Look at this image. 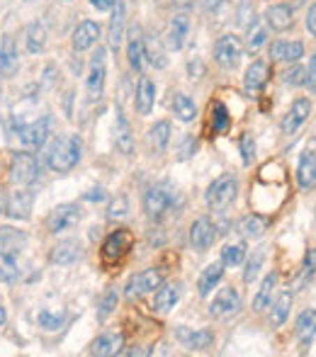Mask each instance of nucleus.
I'll list each match as a JSON object with an SVG mask.
<instances>
[{
	"label": "nucleus",
	"instance_id": "nucleus-1",
	"mask_svg": "<svg viewBox=\"0 0 316 357\" xmlns=\"http://www.w3.org/2000/svg\"><path fill=\"white\" fill-rule=\"evenodd\" d=\"M80 160V142L78 137H63L49 149L47 163L54 173H68Z\"/></svg>",
	"mask_w": 316,
	"mask_h": 357
},
{
	"label": "nucleus",
	"instance_id": "nucleus-46",
	"mask_svg": "<svg viewBox=\"0 0 316 357\" xmlns=\"http://www.w3.org/2000/svg\"><path fill=\"white\" fill-rule=\"evenodd\" d=\"M114 309H117V291H107L98 304V319L105 321Z\"/></svg>",
	"mask_w": 316,
	"mask_h": 357
},
{
	"label": "nucleus",
	"instance_id": "nucleus-40",
	"mask_svg": "<svg viewBox=\"0 0 316 357\" xmlns=\"http://www.w3.org/2000/svg\"><path fill=\"white\" fill-rule=\"evenodd\" d=\"M232 124V117H229V109L224 102H214L212 105V132L214 134H224Z\"/></svg>",
	"mask_w": 316,
	"mask_h": 357
},
{
	"label": "nucleus",
	"instance_id": "nucleus-35",
	"mask_svg": "<svg viewBox=\"0 0 316 357\" xmlns=\"http://www.w3.org/2000/svg\"><path fill=\"white\" fill-rule=\"evenodd\" d=\"M127 59H129V66L134 71H142L144 68V61H146V54H144V39L139 37V29H134L132 37H129V44H127Z\"/></svg>",
	"mask_w": 316,
	"mask_h": 357
},
{
	"label": "nucleus",
	"instance_id": "nucleus-18",
	"mask_svg": "<svg viewBox=\"0 0 316 357\" xmlns=\"http://www.w3.org/2000/svg\"><path fill=\"white\" fill-rule=\"evenodd\" d=\"M100 39V24L93 22V20H83L76 29H73V47L78 52H85V49L95 47Z\"/></svg>",
	"mask_w": 316,
	"mask_h": 357
},
{
	"label": "nucleus",
	"instance_id": "nucleus-42",
	"mask_svg": "<svg viewBox=\"0 0 316 357\" xmlns=\"http://www.w3.org/2000/svg\"><path fill=\"white\" fill-rule=\"evenodd\" d=\"M144 54H146V59L151 61V66H156V68H163L165 63H168L163 47H160V42L156 37H151V39H146V42H144Z\"/></svg>",
	"mask_w": 316,
	"mask_h": 357
},
{
	"label": "nucleus",
	"instance_id": "nucleus-11",
	"mask_svg": "<svg viewBox=\"0 0 316 357\" xmlns=\"http://www.w3.org/2000/svg\"><path fill=\"white\" fill-rule=\"evenodd\" d=\"M49 117H42V119H34L29 124H22L20 127V142L27 149H42L49 139Z\"/></svg>",
	"mask_w": 316,
	"mask_h": 357
},
{
	"label": "nucleus",
	"instance_id": "nucleus-60",
	"mask_svg": "<svg viewBox=\"0 0 316 357\" xmlns=\"http://www.w3.org/2000/svg\"><path fill=\"white\" fill-rule=\"evenodd\" d=\"M5 207H8V202H5L3 192H0V214H5Z\"/></svg>",
	"mask_w": 316,
	"mask_h": 357
},
{
	"label": "nucleus",
	"instance_id": "nucleus-48",
	"mask_svg": "<svg viewBox=\"0 0 316 357\" xmlns=\"http://www.w3.org/2000/svg\"><path fill=\"white\" fill-rule=\"evenodd\" d=\"M39 324L47 331H57L63 324V314H52V311H42L39 314Z\"/></svg>",
	"mask_w": 316,
	"mask_h": 357
},
{
	"label": "nucleus",
	"instance_id": "nucleus-32",
	"mask_svg": "<svg viewBox=\"0 0 316 357\" xmlns=\"http://www.w3.org/2000/svg\"><path fill=\"white\" fill-rule=\"evenodd\" d=\"M114 144H117V151L124 155H132L134 151V137L129 132V124L124 119L122 112H117V127H114Z\"/></svg>",
	"mask_w": 316,
	"mask_h": 357
},
{
	"label": "nucleus",
	"instance_id": "nucleus-5",
	"mask_svg": "<svg viewBox=\"0 0 316 357\" xmlns=\"http://www.w3.org/2000/svg\"><path fill=\"white\" fill-rule=\"evenodd\" d=\"M10 178L17 188H29V185L37 183L39 178V165L37 158L29 153H15L13 168H10Z\"/></svg>",
	"mask_w": 316,
	"mask_h": 357
},
{
	"label": "nucleus",
	"instance_id": "nucleus-54",
	"mask_svg": "<svg viewBox=\"0 0 316 357\" xmlns=\"http://www.w3.org/2000/svg\"><path fill=\"white\" fill-rule=\"evenodd\" d=\"M307 29L312 32V37H316V3L309 8V13H307Z\"/></svg>",
	"mask_w": 316,
	"mask_h": 357
},
{
	"label": "nucleus",
	"instance_id": "nucleus-25",
	"mask_svg": "<svg viewBox=\"0 0 316 357\" xmlns=\"http://www.w3.org/2000/svg\"><path fill=\"white\" fill-rule=\"evenodd\" d=\"M316 338V309H307L297 319V340L302 348H309Z\"/></svg>",
	"mask_w": 316,
	"mask_h": 357
},
{
	"label": "nucleus",
	"instance_id": "nucleus-36",
	"mask_svg": "<svg viewBox=\"0 0 316 357\" xmlns=\"http://www.w3.org/2000/svg\"><path fill=\"white\" fill-rule=\"evenodd\" d=\"M265 42H268V29H265L263 20L253 15V20L248 24V32H246V44H248L250 52H258Z\"/></svg>",
	"mask_w": 316,
	"mask_h": 357
},
{
	"label": "nucleus",
	"instance_id": "nucleus-28",
	"mask_svg": "<svg viewBox=\"0 0 316 357\" xmlns=\"http://www.w3.org/2000/svg\"><path fill=\"white\" fill-rule=\"evenodd\" d=\"M180 299V284H160L156 291V299H153V309L160 314H168L170 309H175Z\"/></svg>",
	"mask_w": 316,
	"mask_h": 357
},
{
	"label": "nucleus",
	"instance_id": "nucleus-44",
	"mask_svg": "<svg viewBox=\"0 0 316 357\" xmlns=\"http://www.w3.org/2000/svg\"><path fill=\"white\" fill-rule=\"evenodd\" d=\"M20 275V268L15 263V255L0 250V282H15Z\"/></svg>",
	"mask_w": 316,
	"mask_h": 357
},
{
	"label": "nucleus",
	"instance_id": "nucleus-33",
	"mask_svg": "<svg viewBox=\"0 0 316 357\" xmlns=\"http://www.w3.org/2000/svg\"><path fill=\"white\" fill-rule=\"evenodd\" d=\"M292 291H280V296L275 299L273 304V311H270V324L275 326V328H280V326L287 321L289 316V309H292Z\"/></svg>",
	"mask_w": 316,
	"mask_h": 357
},
{
	"label": "nucleus",
	"instance_id": "nucleus-39",
	"mask_svg": "<svg viewBox=\"0 0 316 357\" xmlns=\"http://www.w3.org/2000/svg\"><path fill=\"white\" fill-rule=\"evenodd\" d=\"M149 142H151L153 149L158 153H163L168 149V142H170V122H156L151 129H149Z\"/></svg>",
	"mask_w": 316,
	"mask_h": 357
},
{
	"label": "nucleus",
	"instance_id": "nucleus-21",
	"mask_svg": "<svg viewBox=\"0 0 316 357\" xmlns=\"http://www.w3.org/2000/svg\"><path fill=\"white\" fill-rule=\"evenodd\" d=\"M270 56L275 61L294 63L304 56V44L302 42H275L270 44Z\"/></svg>",
	"mask_w": 316,
	"mask_h": 357
},
{
	"label": "nucleus",
	"instance_id": "nucleus-24",
	"mask_svg": "<svg viewBox=\"0 0 316 357\" xmlns=\"http://www.w3.org/2000/svg\"><path fill=\"white\" fill-rule=\"evenodd\" d=\"M222 278H224V263H222V260H219V263L207 265V268L202 270V275H200V280H197L200 296H209V294H212L214 287L222 282Z\"/></svg>",
	"mask_w": 316,
	"mask_h": 357
},
{
	"label": "nucleus",
	"instance_id": "nucleus-29",
	"mask_svg": "<svg viewBox=\"0 0 316 357\" xmlns=\"http://www.w3.org/2000/svg\"><path fill=\"white\" fill-rule=\"evenodd\" d=\"M80 258V243L78 241H61L54 245L52 250V263L54 265H71Z\"/></svg>",
	"mask_w": 316,
	"mask_h": 357
},
{
	"label": "nucleus",
	"instance_id": "nucleus-51",
	"mask_svg": "<svg viewBox=\"0 0 316 357\" xmlns=\"http://www.w3.org/2000/svg\"><path fill=\"white\" fill-rule=\"evenodd\" d=\"M195 151H197V139H195V137H185V139H183V144H180V149H178V153H180L178 158H180V160L193 158Z\"/></svg>",
	"mask_w": 316,
	"mask_h": 357
},
{
	"label": "nucleus",
	"instance_id": "nucleus-56",
	"mask_svg": "<svg viewBox=\"0 0 316 357\" xmlns=\"http://www.w3.org/2000/svg\"><path fill=\"white\" fill-rule=\"evenodd\" d=\"M85 199H88V202H103V199H105V190L103 188L90 190V192L85 195Z\"/></svg>",
	"mask_w": 316,
	"mask_h": 357
},
{
	"label": "nucleus",
	"instance_id": "nucleus-7",
	"mask_svg": "<svg viewBox=\"0 0 316 357\" xmlns=\"http://www.w3.org/2000/svg\"><path fill=\"white\" fill-rule=\"evenodd\" d=\"M134 245V234L129 229H117L112 231V234L105 238L103 243V258L107 260V263H117V260H122L124 255L132 250Z\"/></svg>",
	"mask_w": 316,
	"mask_h": 357
},
{
	"label": "nucleus",
	"instance_id": "nucleus-27",
	"mask_svg": "<svg viewBox=\"0 0 316 357\" xmlns=\"http://www.w3.org/2000/svg\"><path fill=\"white\" fill-rule=\"evenodd\" d=\"M122 348H124L122 335H119V333H105V335H100V338L95 340L93 348H90V353L107 357V355H119V353H122Z\"/></svg>",
	"mask_w": 316,
	"mask_h": 357
},
{
	"label": "nucleus",
	"instance_id": "nucleus-52",
	"mask_svg": "<svg viewBox=\"0 0 316 357\" xmlns=\"http://www.w3.org/2000/svg\"><path fill=\"white\" fill-rule=\"evenodd\" d=\"M307 85L316 93V54L309 59V66H307Z\"/></svg>",
	"mask_w": 316,
	"mask_h": 357
},
{
	"label": "nucleus",
	"instance_id": "nucleus-14",
	"mask_svg": "<svg viewBox=\"0 0 316 357\" xmlns=\"http://www.w3.org/2000/svg\"><path fill=\"white\" fill-rule=\"evenodd\" d=\"M32 204H34V195L29 190H17V192L10 195L5 212L15 221H27L32 216Z\"/></svg>",
	"mask_w": 316,
	"mask_h": 357
},
{
	"label": "nucleus",
	"instance_id": "nucleus-19",
	"mask_svg": "<svg viewBox=\"0 0 316 357\" xmlns=\"http://www.w3.org/2000/svg\"><path fill=\"white\" fill-rule=\"evenodd\" d=\"M297 183H299V188H302V190L316 188V153H314V151H304V153L299 155Z\"/></svg>",
	"mask_w": 316,
	"mask_h": 357
},
{
	"label": "nucleus",
	"instance_id": "nucleus-17",
	"mask_svg": "<svg viewBox=\"0 0 316 357\" xmlns=\"http://www.w3.org/2000/svg\"><path fill=\"white\" fill-rule=\"evenodd\" d=\"M265 22L273 32H287L294 24V15L289 5H270L265 10Z\"/></svg>",
	"mask_w": 316,
	"mask_h": 357
},
{
	"label": "nucleus",
	"instance_id": "nucleus-13",
	"mask_svg": "<svg viewBox=\"0 0 316 357\" xmlns=\"http://www.w3.org/2000/svg\"><path fill=\"white\" fill-rule=\"evenodd\" d=\"M214 224L207 219V216H200V219H195V224L190 226V245H193L195 250H200V253H204V250L209 248V245L214 243Z\"/></svg>",
	"mask_w": 316,
	"mask_h": 357
},
{
	"label": "nucleus",
	"instance_id": "nucleus-30",
	"mask_svg": "<svg viewBox=\"0 0 316 357\" xmlns=\"http://www.w3.org/2000/svg\"><path fill=\"white\" fill-rule=\"evenodd\" d=\"M24 243H27V236H24L22 231L10 229V226H3V229H0V250L15 255L24 248Z\"/></svg>",
	"mask_w": 316,
	"mask_h": 357
},
{
	"label": "nucleus",
	"instance_id": "nucleus-12",
	"mask_svg": "<svg viewBox=\"0 0 316 357\" xmlns=\"http://www.w3.org/2000/svg\"><path fill=\"white\" fill-rule=\"evenodd\" d=\"M309 114H312V102H309L307 98L294 100L292 107H289V109H287V114H285L283 124H280V129H283V134H287V137H292V134L297 132V129L302 127L304 122H307Z\"/></svg>",
	"mask_w": 316,
	"mask_h": 357
},
{
	"label": "nucleus",
	"instance_id": "nucleus-38",
	"mask_svg": "<svg viewBox=\"0 0 316 357\" xmlns=\"http://www.w3.org/2000/svg\"><path fill=\"white\" fill-rule=\"evenodd\" d=\"M314 275H316V248H309L307 255H304L302 270H299L297 280H294V287H297V289H304V287L314 280Z\"/></svg>",
	"mask_w": 316,
	"mask_h": 357
},
{
	"label": "nucleus",
	"instance_id": "nucleus-22",
	"mask_svg": "<svg viewBox=\"0 0 316 357\" xmlns=\"http://www.w3.org/2000/svg\"><path fill=\"white\" fill-rule=\"evenodd\" d=\"M153 102H156V85H153L151 78H146V75H144V78L139 80L137 100H134V105H137V112L144 114V117H146V114H151Z\"/></svg>",
	"mask_w": 316,
	"mask_h": 357
},
{
	"label": "nucleus",
	"instance_id": "nucleus-37",
	"mask_svg": "<svg viewBox=\"0 0 316 357\" xmlns=\"http://www.w3.org/2000/svg\"><path fill=\"white\" fill-rule=\"evenodd\" d=\"M44 47H47V29H44V24L32 22L27 27V52L42 54Z\"/></svg>",
	"mask_w": 316,
	"mask_h": 357
},
{
	"label": "nucleus",
	"instance_id": "nucleus-41",
	"mask_svg": "<svg viewBox=\"0 0 316 357\" xmlns=\"http://www.w3.org/2000/svg\"><path fill=\"white\" fill-rule=\"evenodd\" d=\"M265 219L263 216H258V214H250V216H246L243 221H241V234L246 236V238H260V236L265 234Z\"/></svg>",
	"mask_w": 316,
	"mask_h": 357
},
{
	"label": "nucleus",
	"instance_id": "nucleus-10",
	"mask_svg": "<svg viewBox=\"0 0 316 357\" xmlns=\"http://www.w3.org/2000/svg\"><path fill=\"white\" fill-rule=\"evenodd\" d=\"M241 304H243V301H241L239 289L224 287V289L214 296L212 304H209V314H212L214 319H229V316H234L241 309Z\"/></svg>",
	"mask_w": 316,
	"mask_h": 357
},
{
	"label": "nucleus",
	"instance_id": "nucleus-15",
	"mask_svg": "<svg viewBox=\"0 0 316 357\" xmlns=\"http://www.w3.org/2000/svg\"><path fill=\"white\" fill-rule=\"evenodd\" d=\"M178 340L190 350H207L214 343V333L207 328H188V326H178Z\"/></svg>",
	"mask_w": 316,
	"mask_h": 357
},
{
	"label": "nucleus",
	"instance_id": "nucleus-9",
	"mask_svg": "<svg viewBox=\"0 0 316 357\" xmlns=\"http://www.w3.org/2000/svg\"><path fill=\"white\" fill-rule=\"evenodd\" d=\"M78 221H80V209L76 204H59L47 216V231L49 234H63V231H71L73 226H78Z\"/></svg>",
	"mask_w": 316,
	"mask_h": 357
},
{
	"label": "nucleus",
	"instance_id": "nucleus-23",
	"mask_svg": "<svg viewBox=\"0 0 316 357\" xmlns=\"http://www.w3.org/2000/svg\"><path fill=\"white\" fill-rule=\"evenodd\" d=\"M124 22H127V10H124V3L117 0L112 8V20H110V47L119 49L124 39Z\"/></svg>",
	"mask_w": 316,
	"mask_h": 357
},
{
	"label": "nucleus",
	"instance_id": "nucleus-34",
	"mask_svg": "<svg viewBox=\"0 0 316 357\" xmlns=\"http://www.w3.org/2000/svg\"><path fill=\"white\" fill-rule=\"evenodd\" d=\"M173 112H175V117H178L180 122H193V119L197 117V105H195V100L190 98V95L175 93V98H173Z\"/></svg>",
	"mask_w": 316,
	"mask_h": 357
},
{
	"label": "nucleus",
	"instance_id": "nucleus-53",
	"mask_svg": "<svg viewBox=\"0 0 316 357\" xmlns=\"http://www.w3.org/2000/svg\"><path fill=\"white\" fill-rule=\"evenodd\" d=\"M188 71H190V75H193V78H202V75H204V63L200 61L197 56H195L193 61L188 63Z\"/></svg>",
	"mask_w": 316,
	"mask_h": 357
},
{
	"label": "nucleus",
	"instance_id": "nucleus-6",
	"mask_svg": "<svg viewBox=\"0 0 316 357\" xmlns=\"http://www.w3.org/2000/svg\"><path fill=\"white\" fill-rule=\"evenodd\" d=\"M105 78H107V63H105V49H98L90 59L88 78H85V88H88L90 100H100L105 90Z\"/></svg>",
	"mask_w": 316,
	"mask_h": 357
},
{
	"label": "nucleus",
	"instance_id": "nucleus-61",
	"mask_svg": "<svg viewBox=\"0 0 316 357\" xmlns=\"http://www.w3.org/2000/svg\"><path fill=\"white\" fill-rule=\"evenodd\" d=\"M24 3H32V0H24Z\"/></svg>",
	"mask_w": 316,
	"mask_h": 357
},
{
	"label": "nucleus",
	"instance_id": "nucleus-49",
	"mask_svg": "<svg viewBox=\"0 0 316 357\" xmlns=\"http://www.w3.org/2000/svg\"><path fill=\"white\" fill-rule=\"evenodd\" d=\"M283 80L287 85H304V83H307V68L292 66L289 71H285V78Z\"/></svg>",
	"mask_w": 316,
	"mask_h": 357
},
{
	"label": "nucleus",
	"instance_id": "nucleus-58",
	"mask_svg": "<svg viewBox=\"0 0 316 357\" xmlns=\"http://www.w3.org/2000/svg\"><path fill=\"white\" fill-rule=\"evenodd\" d=\"M193 3H195V0H173V5H175V8H180V10H190V8H193Z\"/></svg>",
	"mask_w": 316,
	"mask_h": 357
},
{
	"label": "nucleus",
	"instance_id": "nucleus-59",
	"mask_svg": "<svg viewBox=\"0 0 316 357\" xmlns=\"http://www.w3.org/2000/svg\"><path fill=\"white\" fill-rule=\"evenodd\" d=\"M5 321H8V316H5V306H3V301H0V326H5Z\"/></svg>",
	"mask_w": 316,
	"mask_h": 357
},
{
	"label": "nucleus",
	"instance_id": "nucleus-43",
	"mask_svg": "<svg viewBox=\"0 0 316 357\" xmlns=\"http://www.w3.org/2000/svg\"><path fill=\"white\" fill-rule=\"evenodd\" d=\"M246 258V245L243 243H229L224 245L222 250V263L224 268H236V265L243 263Z\"/></svg>",
	"mask_w": 316,
	"mask_h": 357
},
{
	"label": "nucleus",
	"instance_id": "nucleus-8",
	"mask_svg": "<svg viewBox=\"0 0 316 357\" xmlns=\"http://www.w3.org/2000/svg\"><path fill=\"white\" fill-rule=\"evenodd\" d=\"M243 56V44L236 34H224L219 42L214 44V59L222 68H234Z\"/></svg>",
	"mask_w": 316,
	"mask_h": 357
},
{
	"label": "nucleus",
	"instance_id": "nucleus-55",
	"mask_svg": "<svg viewBox=\"0 0 316 357\" xmlns=\"http://www.w3.org/2000/svg\"><path fill=\"white\" fill-rule=\"evenodd\" d=\"M114 3H117V0H90V5H93L95 10H112L114 8Z\"/></svg>",
	"mask_w": 316,
	"mask_h": 357
},
{
	"label": "nucleus",
	"instance_id": "nucleus-31",
	"mask_svg": "<svg viewBox=\"0 0 316 357\" xmlns=\"http://www.w3.org/2000/svg\"><path fill=\"white\" fill-rule=\"evenodd\" d=\"M278 284V273H268L260 282V289L253 299V311H265L270 304H273V289Z\"/></svg>",
	"mask_w": 316,
	"mask_h": 357
},
{
	"label": "nucleus",
	"instance_id": "nucleus-57",
	"mask_svg": "<svg viewBox=\"0 0 316 357\" xmlns=\"http://www.w3.org/2000/svg\"><path fill=\"white\" fill-rule=\"evenodd\" d=\"M207 10L209 13H219V8H222V5H227V0H207Z\"/></svg>",
	"mask_w": 316,
	"mask_h": 357
},
{
	"label": "nucleus",
	"instance_id": "nucleus-2",
	"mask_svg": "<svg viewBox=\"0 0 316 357\" xmlns=\"http://www.w3.org/2000/svg\"><path fill=\"white\" fill-rule=\"evenodd\" d=\"M236 197H239V180H236V175H232V173L219 175L207 190V204L214 212L229 209L236 202Z\"/></svg>",
	"mask_w": 316,
	"mask_h": 357
},
{
	"label": "nucleus",
	"instance_id": "nucleus-16",
	"mask_svg": "<svg viewBox=\"0 0 316 357\" xmlns=\"http://www.w3.org/2000/svg\"><path fill=\"white\" fill-rule=\"evenodd\" d=\"M190 32V17L185 13H178L168 24V32H165V42H168L170 49L180 52L185 47V39H188Z\"/></svg>",
	"mask_w": 316,
	"mask_h": 357
},
{
	"label": "nucleus",
	"instance_id": "nucleus-3",
	"mask_svg": "<svg viewBox=\"0 0 316 357\" xmlns=\"http://www.w3.org/2000/svg\"><path fill=\"white\" fill-rule=\"evenodd\" d=\"M173 204H175V195L165 185L149 188L146 195H144V212H146L149 219H163L173 209Z\"/></svg>",
	"mask_w": 316,
	"mask_h": 357
},
{
	"label": "nucleus",
	"instance_id": "nucleus-20",
	"mask_svg": "<svg viewBox=\"0 0 316 357\" xmlns=\"http://www.w3.org/2000/svg\"><path fill=\"white\" fill-rule=\"evenodd\" d=\"M268 80H270V68H268V63H263V61H253L243 75L246 90H248L250 95L260 93V90L268 85Z\"/></svg>",
	"mask_w": 316,
	"mask_h": 357
},
{
	"label": "nucleus",
	"instance_id": "nucleus-45",
	"mask_svg": "<svg viewBox=\"0 0 316 357\" xmlns=\"http://www.w3.org/2000/svg\"><path fill=\"white\" fill-rule=\"evenodd\" d=\"M263 260H265V248H258L253 253V258L246 263V273H243V280L246 282H253L255 278H258L260 268H263Z\"/></svg>",
	"mask_w": 316,
	"mask_h": 357
},
{
	"label": "nucleus",
	"instance_id": "nucleus-4",
	"mask_svg": "<svg viewBox=\"0 0 316 357\" xmlns=\"http://www.w3.org/2000/svg\"><path fill=\"white\" fill-rule=\"evenodd\" d=\"M160 284H163V270L149 268V270L137 273L129 280L127 287H124V294H127L129 299H139V296L149 294V291H156Z\"/></svg>",
	"mask_w": 316,
	"mask_h": 357
},
{
	"label": "nucleus",
	"instance_id": "nucleus-26",
	"mask_svg": "<svg viewBox=\"0 0 316 357\" xmlns=\"http://www.w3.org/2000/svg\"><path fill=\"white\" fill-rule=\"evenodd\" d=\"M20 63V56H17V44L10 34L3 37V44H0V71L5 75H13L15 68Z\"/></svg>",
	"mask_w": 316,
	"mask_h": 357
},
{
	"label": "nucleus",
	"instance_id": "nucleus-50",
	"mask_svg": "<svg viewBox=\"0 0 316 357\" xmlns=\"http://www.w3.org/2000/svg\"><path fill=\"white\" fill-rule=\"evenodd\" d=\"M127 209H129L127 197H122V195H119V197L114 199L112 204H110L107 216H110V219H122V216H127Z\"/></svg>",
	"mask_w": 316,
	"mask_h": 357
},
{
	"label": "nucleus",
	"instance_id": "nucleus-47",
	"mask_svg": "<svg viewBox=\"0 0 316 357\" xmlns=\"http://www.w3.org/2000/svg\"><path fill=\"white\" fill-rule=\"evenodd\" d=\"M241 155H243V163L246 165L253 163V158H255V142H253V137H250V134H243V137H241Z\"/></svg>",
	"mask_w": 316,
	"mask_h": 357
}]
</instances>
